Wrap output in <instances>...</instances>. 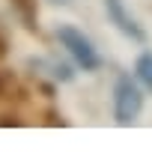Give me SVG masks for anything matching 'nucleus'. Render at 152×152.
Segmentation results:
<instances>
[{"label": "nucleus", "mask_w": 152, "mask_h": 152, "mask_svg": "<svg viewBox=\"0 0 152 152\" xmlns=\"http://www.w3.org/2000/svg\"><path fill=\"white\" fill-rule=\"evenodd\" d=\"M57 42L69 51V57L78 63L84 72H99V69H102V57H99V51L93 48V42H90L78 27L60 24V27H57Z\"/></svg>", "instance_id": "1"}, {"label": "nucleus", "mask_w": 152, "mask_h": 152, "mask_svg": "<svg viewBox=\"0 0 152 152\" xmlns=\"http://www.w3.org/2000/svg\"><path fill=\"white\" fill-rule=\"evenodd\" d=\"M140 113H143V93H140V87L128 78V75H119L116 87H113V119L119 125H131V122H137Z\"/></svg>", "instance_id": "2"}, {"label": "nucleus", "mask_w": 152, "mask_h": 152, "mask_svg": "<svg viewBox=\"0 0 152 152\" xmlns=\"http://www.w3.org/2000/svg\"><path fill=\"white\" fill-rule=\"evenodd\" d=\"M104 15L107 21L131 42H146V30L137 24V18L125 9V0H104Z\"/></svg>", "instance_id": "3"}, {"label": "nucleus", "mask_w": 152, "mask_h": 152, "mask_svg": "<svg viewBox=\"0 0 152 152\" xmlns=\"http://www.w3.org/2000/svg\"><path fill=\"white\" fill-rule=\"evenodd\" d=\"M12 9L18 12L21 24L27 30H39V6H36V0H9Z\"/></svg>", "instance_id": "4"}, {"label": "nucleus", "mask_w": 152, "mask_h": 152, "mask_svg": "<svg viewBox=\"0 0 152 152\" xmlns=\"http://www.w3.org/2000/svg\"><path fill=\"white\" fill-rule=\"evenodd\" d=\"M134 78L152 93V51H143V54L134 60Z\"/></svg>", "instance_id": "5"}, {"label": "nucleus", "mask_w": 152, "mask_h": 152, "mask_svg": "<svg viewBox=\"0 0 152 152\" xmlns=\"http://www.w3.org/2000/svg\"><path fill=\"white\" fill-rule=\"evenodd\" d=\"M30 66H42V69H48L45 75H51L54 81H63V84H69V81H72L69 66H63V63H57V60H30Z\"/></svg>", "instance_id": "6"}, {"label": "nucleus", "mask_w": 152, "mask_h": 152, "mask_svg": "<svg viewBox=\"0 0 152 152\" xmlns=\"http://www.w3.org/2000/svg\"><path fill=\"white\" fill-rule=\"evenodd\" d=\"M3 93H6V81L0 78V99H3Z\"/></svg>", "instance_id": "7"}, {"label": "nucleus", "mask_w": 152, "mask_h": 152, "mask_svg": "<svg viewBox=\"0 0 152 152\" xmlns=\"http://www.w3.org/2000/svg\"><path fill=\"white\" fill-rule=\"evenodd\" d=\"M51 3H60V6H69V3H72V0H51Z\"/></svg>", "instance_id": "8"}]
</instances>
